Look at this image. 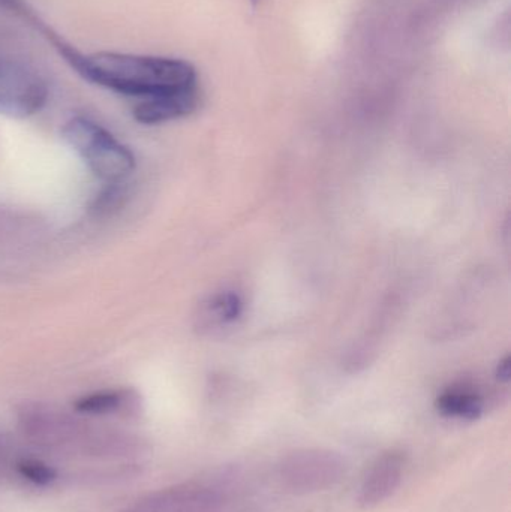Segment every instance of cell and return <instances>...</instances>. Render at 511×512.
Listing matches in <instances>:
<instances>
[{
    "label": "cell",
    "mask_w": 511,
    "mask_h": 512,
    "mask_svg": "<svg viewBox=\"0 0 511 512\" xmlns=\"http://www.w3.org/2000/svg\"><path fill=\"white\" fill-rule=\"evenodd\" d=\"M6 444L3 441H0V463H3L6 457Z\"/></svg>",
    "instance_id": "obj_17"
},
{
    "label": "cell",
    "mask_w": 511,
    "mask_h": 512,
    "mask_svg": "<svg viewBox=\"0 0 511 512\" xmlns=\"http://www.w3.org/2000/svg\"><path fill=\"white\" fill-rule=\"evenodd\" d=\"M242 307L243 304L239 295L234 294V292H224V294L216 295L210 301L207 313H209L210 318L215 319L219 324H230L242 315Z\"/></svg>",
    "instance_id": "obj_14"
},
{
    "label": "cell",
    "mask_w": 511,
    "mask_h": 512,
    "mask_svg": "<svg viewBox=\"0 0 511 512\" xmlns=\"http://www.w3.org/2000/svg\"><path fill=\"white\" fill-rule=\"evenodd\" d=\"M200 105V89L146 98L134 108V117L143 125H161L194 113Z\"/></svg>",
    "instance_id": "obj_9"
},
{
    "label": "cell",
    "mask_w": 511,
    "mask_h": 512,
    "mask_svg": "<svg viewBox=\"0 0 511 512\" xmlns=\"http://www.w3.org/2000/svg\"><path fill=\"white\" fill-rule=\"evenodd\" d=\"M14 468L23 480L29 481L33 486L48 487L59 480V472L53 466L32 457L18 459Z\"/></svg>",
    "instance_id": "obj_13"
},
{
    "label": "cell",
    "mask_w": 511,
    "mask_h": 512,
    "mask_svg": "<svg viewBox=\"0 0 511 512\" xmlns=\"http://www.w3.org/2000/svg\"><path fill=\"white\" fill-rule=\"evenodd\" d=\"M72 69L84 80L141 99L200 89L197 69L186 60L173 57L108 51L81 53Z\"/></svg>",
    "instance_id": "obj_1"
},
{
    "label": "cell",
    "mask_w": 511,
    "mask_h": 512,
    "mask_svg": "<svg viewBox=\"0 0 511 512\" xmlns=\"http://www.w3.org/2000/svg\"><path fill=\"white\" fill-rule=\"evenodd\" d=\"M17 424L24 438L47 450L80 451L92 427L56 406L23 403L17 411Z\"/></svg>",
    "instance_id": "obj_4"
},
{
    "label": "cell",
    "mask_w": 511,
    "mask_h": 512,
    "mask_svg": "<svg viewBox=\"0 0 511 512\" xmlns=\"http://www.w3.org/2000/svg\"><path fill=\"white\" fill-rule=\"evenodd\" d=\"M120 512H263L249 498L239 472L222 471L209 480L158 490Z\"/></svg>",
    "instance_id": "obj_2"
},
{
    "label": "cell",
    "mask_w": 511,
    "mask_h": 512,
    "mask_svg": "<svg viewBox=\"0 0 511 512\" xmlns=\"http://www.w3.org/2000/svg\"><path fill=\"white\" fill-rule=\"evenodd\" d=\"M251 2L257 3V2H258V0H251Z\"/></svg>",
    "instance_id": "obj_18"
},
{
    "label": "cell",
    "mask_w": 511,
    "mask_h": 512,
    "mask_svg": "<svg viewBox=\"0 0 511 512\" xmlns=\"http://www.w3.org/2000/svg\"><path fill=\"white\" fill-rule=\"evenodd\" d=\"M510 358H504L503 361H501L500 364H498L497 369V378L500 379L501 382H509L510 379Z\"/></svg>",
    "instance_id": "obj_16"
},
{
    "label": "cell",
    "mask_w": 511,
    "mask_h": 512,
    "mask_svg": "<svg viewBox=\"0 0 511 512\" xmlns=\"http://www.w3.org/2000/svg\"><path fill=\"white\" fill-rule=\"evenodd\" d=\"M407 456L404 451L387 450L375 459L360 484L357 502L365 510L378 507L395 495L404 480Z\"/></svg>",
    "instance_id": "obj_7"
},
{
    "label": "cell",
    "mask_w": 511,
    "mask_h": 512,
    "mask_svg": "<svg viewBox=\"0 0 511 512\" xmlns=\"http://www.w3.org/2000/svg\"><path fill=\"white\" fill-rule=\"evenodd\" d=\"M0 8L8 9L12 14L18 15V17L26 20L27 23L32 24V26L35 27L39 33H42V35L48 39V42H50V44L59 51L60 56H62L69 65H71V63L74 62L75 57L80 54V51H78L77 48L72 47V45L69 44V42H66L62 36L57 35L50 26L45 24L44 21L39 18V15L30 8L29 3H27L26 0H0Z\"/></svg>",
    "instance_id": "obj_12"
},
{
    "label": "cell",
    "mask_w": 511,
    "mask_h": 512,
    "mask_svg": "<svg viewBox=\"0 0 511 512\" xmlns=\"http://www.w3.org/2000/svg\"><path fill=\"white\" fill-rule=\"evenodd\" d=\"M149 442L120 430L90 429L78 453L104 460H138L149 456Z\"/></svg>",
    "instance_id": "obj_8"
},
{
    "label": "cell",
    "mask_w": 511,
    "mask_h": 512,
    "mask_svg": "<svg viewBox=\"0 0 511 512\" xmlns=\"http://www.w3.org/2000/svg\"><path fill=\"white\" fill-rule=\"evenodd\" d=\"M437 409L446 417L474 421L485 412V400L473 388L453 387L440 394Z\"/></svg>",
    "instance_id": "obj_11"
},
{
    "label": "cell",
    "mask_w": 511,
    "mask_h": 512,
    "mask_svg": "<svg viewBox=\"0 0 511 512\" xmlns=\"http://www.w3.org/2000/svg\"><path fill=\"white\" fill-rule=\"evenodd\" d=\"M48 86L38 69L14 57L0 56V114L26 119L47 104Z\"/></svg>",
    "instance_id": "obj_6"
},
{
    "label": "cell",
    "mask_w": 511,
    "mask_h": 512,
    "mask_svg": "<svg viewBox=\"0 0 511 512\" xmlns=\"http://www.w3.org/2000/svg\"><path fill=\"white\" fill-rule=\"evenodd\" d=\"M75 411L78 414L90 417H117L135 418L143 412V399L134 388H119V390L98 391L87 394L75 402Z\"/></svg>",
    "instance_id": "obj_10"
},
{
    "label": "cell",
    "mask_w": 511,
    "mask_h": 512,
    "mask_svg": "<svg viewBox=\"0 0 511 512\" xmlns=\"http://www.w3.org/2000/svg\"><path fill=\"white\" fill-rule=\"evenodd\" d=\"M125 197L126 189L123 182L108 183V188H105L93 201L92 212L95 215H108L122 204Z\"/></svg>",
    "instance_id": "obj_15"
},
{
    "label": "cell",
    "mask_w": 511,
    "mask_h": 512,
    "mask_svg": "<svg viewBox=\"0 0 511 512\" xmlns=\"http://www.w3.org/2000/svg\"><path fill=\"white\" fill-rule=\"evenodd\" d=\"M62 137L104 182H123L134 171V153L93 120L86 117L68 120L62 128Z\"/></svg>",
    "instance_id": "obj_3"
},
{
    "label": "cell",
    "mask_w": 511,
    "mask_h": 512,
    "mask_svg": "<svg viewBox=\"0 0 511 512\" xmlns=\"http://www.w3.org/2000/svg\"><path fill=\"white\" fill-rule=\"evenodd\" d=\"M345 474L341 454L326 448H302L287 454L278 465L282 489L293 495H312L336 486Z\"/></svg>",
    "instance_id": "obj_5"
}]
</instances>
